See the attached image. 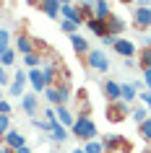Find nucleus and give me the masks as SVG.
<instances>
[{
	"label": "nucleus",
	"mask_w": 151,
	"mask_h": 153,
	"mask_svg": "<svg viewBox=\"0 0 151 153\" xmlns=\"http://www.w3.org/2000/svg\"><path fill=\"white\" fill-rule=\"evenodd\" d=\"M71 135L78 137L81 143L99 137V130H96V122L91 120V114H76V122H73V127H71Z\"/></svg>",
	"instance_id": "nucleus-1"
},
{
	"label": "nucleus",
	"mask_w": 151,
	"mask_h": 153,
	"mask_svg": "<svg viewBox=\"0 0 151 153\" xmlns=\"http://www.w3.org/2000/svg\"><path fill=\"white\" fill-rule=\"evenodd\" d=\"M18 52V55H32V52H39V49H44V42L37 39V36H32V34L26 31H18L16 36V47H13Z\"/></svg>",
	"instance_id": "nucleus-2"
},
{
	"label": "nucleus",
	"mask_w": 151,
	"mask_h": 153,
	"mask_svg": "<svg viewBox=\"0 0 151 153\" xmlns=\"http://www.w3.org/2000/svg\"><path fill=\"white\" fill-rule=\"evenodd\" d=\"M104 117H107L112 125H120V122H125V117H130V104H125V101L107 104V109H104Z\"/></svg>",
	"instance_id": "nucleus-3"
},
{
	"label": "nucleus",
	"mask_w": 151,
	"mask_h": 153,
	"mask_svg": "<svg viewBox=\"0 0 151 153\" xmlns=\"http://www.w3.org/2000/svg\"><path fill=\"white\" fill-rule=\"evenodd\" d=\"M83 62H86L91 70H96V73H107L110 70V60L104 55V49H89V55L83 57Z\"/></svg>",
	"instance_id": "nucleus-4"
},
{
	"label": "nucleus",
	"mask_w": 151,
	"mask_h": 153,
	"mask_svg": "<svg viewBox=\"0 0 151 153\" xmlns=\"http://www.w3.org/2000/svg\"><path fill=\"white\" fill-rule=\"evenodd\" d=\"M60 13H63V21H71V24H76V26H83L86 24V18H89V13H83V10L78 8V5H60Z\"/></svg>",
	"instance_id": "nucleus-5"
},
{
	"label": "nucleus",
	"mask_w": 151,
	"mask_h": 153,
	"mask_svg": "<svg viewBox=\"0 0 151 153\" xmlns=\"http://www.w3.org/2000/svg\"><path fill=\"white\" fill-rule=\"evenodd\" d=\"M99 140H102L104 151H110V153H117V151L128 153L130 151V143H128L122 135H104V137H99Z\"/></svg>",
	"instance_id": "nucleus-6"
},
{
	"label": "nucleus",
	"mask_w": 151,
	"mask_h": 153,
	"mask_svg": "<svg viewBox=\"0 0 151 153\" xmlns=\"http://www.w3.org/2000/svg\"><path fill=\"white\" fill-rule=\"evenodd\" d=\"M112 49H115L122 60H135V55H138V47H135L130 39H125V36H120V39L112 44Z\"/></svg>",
	"instance_id": "nucleus-7"
},
{
	"label": "nucleus",
	"mask_w": 151,
	"mask_h": 153,
	"mask_svg": "<svg viewBox=\"0 0 151 153\" xmlns=\"http://www.w3.org/2000/svg\"><path fill=\"white\" fill-rule=\"evenodd\" d=\"M133 29H138V31H149L151 29V5L133 10Z\"/></svg>",
	"instance_id": "nucleus-8"
},
{
	"label": "nucleus",
	"mask_w": 151,
	"mask_h": 153,
	"mask_svg": "<svg viewBox=\"0 0 151 153\" xmlns=\"http://www.w3.org/2000/svg\"><path fill=\"white\" fill-rule=\"evenodd\" d=\"M3 145L11 148V151H16V148H24V145H29V143H26V137H24L21 130H13V127H11L8 132L3 135Z\"/></svg>",
	"instance_id": "nucleus-9"
},
{
	"label": "nucleus",
	"mask_w": 151,
	"mask_h": 153,
	"mask_svg": "<svg viewBox=\"0 0 151 153\" xmlns=\"http://www.w3.org/2000/svg\"><path fill=\"white\" fill-rule=\"evenodd\" d=\"M29 75V83H32V91L39 96V94H44V88H47V81H44V73H42V68H34V70L26 73Z\"/></svg>",
	"instance_id": "nucleus-10"
},
{
	"label": "nucleus",
	"mask_w": 151,
	"mask_h": 153,
	"mask_svg": "<svg viewBox=\"0 0 151 153\" xmlns=\"http://www.w3.org/2000/svg\"><path fill=\"white\" fill-rule=\"evenodd\" d=\"M102 94H104V99H107V104H115V101H120V83H117V81H112V78L102 81Z\"/></svg>",
	"instance_id": "nucleus-11"
},
{
	"label": "nucleus",
	"mask_w": 151,
	"mask_h": 153,
	"mask_svg": "<svg viewBox=\"0 0 151 153\" xmlns=\"http://www.w3.org/2000/svg\"><path fill=\"white\" fill-rule=\"evenodd\" d=\"M18 101H21V109H24L29 117H37V112H39V96H37L34 91L32 94H24Z\"/></svg>",
	"instance_id": "nucleus-12"
},
{
	"label": "nucleus",
	"mask_w": 151,
	"mask_h": 153,
	"mask_svg": "<svg viewBox=\"0 0 151 153\" xmlns=\"http://www.w3.org/2000/svg\"><path fill=\"white\" fill-rule=\"evenodd\" d=\"M104 26H107V34H110V36H117L120 39V34H125V18H120L117 13H112V16L104 21Z\"/></svg>",
	"instance_id": "nucleus-13"
},
{
	"label": "nucleus",
	"mask_w": 151,
	"mask_h": 153,
	"mask_svg": "<svg viewBox=\"0 0 151 153\" xmlns=\"http://www.w3.org/2000/svg\"><path fill=\"white\" fill-rule=\"evenodd\" d=\"M37 10H42L47 18H60V3L57 0H39Z\"/></svg>",
	"instance_id": "nucleus-14"
},
{
	"label": "nucleus",
	"mask_w": 151,
	"mask_h": 153,
	"mask_svg": "<svg viewBox=\"0 0 151 153\" xmlns=\"http://www.w3.org/2000/svg\"><path fill=\"white\" fill-rule=\"evenodd\" d=\"M52 109H55V120L60 122L63 127L71 130V127H73V122H76V114H73L68 106H52Z\"/></svg>",
	"instance_id": "nucleus-15"
},
{
	"label": "nucleus",
	"mask_w": 151,
	"mask_h": 153,
	"mask_svg": "<svg viewBox=\"0 0 151 153\" xmlns=\"http://www.w3.org/2000/svg\"><path fill=\"white\" fill-rule=\"evenodd\" d=\"M71 47H73V52L78 55L81 62H83V57H86V55H89V49H91V47H89V42L83 39L81 34H73V36H71Z\"/></svg>",
	"instance_id": "nucleus-16"
},
{
	"label": "nucleus",
	"mask_w": 151,
	"mask_h": 153,
	"mask_svg": "<svg viewBox=\"0 0 151 153\" xmlns=\"http://www.w3.org/2000/svg\"><path fill=\"white\" fill-rule=\"evenodd\" d=\"M50 140H52V143H65V140H71V130L63 127L60 122H52V130H50Z\"/></svg>",
	"instance_id": "nucleus-17"
},
{
	"label": "nucleus",
	"mask_w": 151,
	"mask_h": 153,
	"mask_svg": "<svg viewBox=\"0 0 151 153\" xmlns=\"http://www.w3.org/2000/svg\"><path fill=\"white\" fill-rule=\"evenodd\" d=\"M112 16V8L107 0H94V10H91V18H99V21H107Z\"/></svg>",
	"instance_id": "nucleus-18"
},
{
	"label": "nucleus",
	"mask_w": 151,
	"mask_h": 153,
	"mask_svg": "<svg viewBox=\"0 0 151 153\" xmlns=\"http://www.w3.org/2000/svg\"><path fill=\"white\" fill-rule=\"evenodd\" d=\"M86 29L94 34V36H99V39L107 36V26H104V21H99V18H86Z\"/></svg>",
	"instance_id": "nucleus-19"
},
{
	"label": "nucleus",
	"mask_w": 151,
	"mask_h": 153,
	"mask_svg": "<svg viewBox=\"0 0 151 153\" xmlns=\"http://www.w3.org/2000/svg\"><path fill=\"white\" fill-rule=\"evenodd\" d=\"M135 62H138V68H141V73L149 70V68H151V47H141V49H138Z\"/></svg>",
	"instance_id": "nucleus-20"
},
{
	"label": "nucleus",
	"mask_w": 151,
	"mask_h": 153,
	"mask_svg": "<svg viewBox=\"0 0 151 153\" xmlns=\"http://www.w3.org/2000/svg\"><path fill=\"white\" fill-rule=\"evenodd\" d=\"M133 99H138V91H135L133 83H120V101L130 104Z\"/></svg>",
	"instance_id": "nucleus-21"
},
{
	"label": "nucleus",
	"mask_w": 151,
	"mask_h": 153,
	"mask_svg": "<svg viewBox=\"0 0 151 153\" xmlns=\"http://www.w3.org/2000/svg\"><path fill=\"white\" fill-rule=\"evenodd\" d=\"M16 57H18V52H16L13 47L3 49V52H0V65H3V68H11V65L16 62Z\"/></svg>",
	"instance_id": "nucleus-22"
},
{
	"label": "nucleus",
	"mask_w": 151,
	"mask_h": 153,
	"mask_svg": "<svg viewBox=\"0 0 151 153\" xmlns=\"http://www.w3.org/2000/svg\"><path fill=\"white\" fill-rule=\"evenodd\" d=\"M42 62H44V60H42V55H39V52L24 55V65L29 68V70H34V68H42Z\"/></svg>",
	"instance_id": "nucleus-23"
},
{
	"label": "nucleus",
	"mask_w": 151,
	"mask_h": 153,
	"mask_svg": "<svg viewBox=\"0 0 151 153\" xmlns=\"http://www.w3.org/2000/svg\"><path fill=\"white\" fill-rule=\"evenodd\" d=\"M81 148H83V153H104V145H102L99 137H96V140H86Z\"/></svg>",
	"instance_id": "nucleus-24"
},
{
	"label": "nucleus",
	"mask_w": 151,
	"mask_h": 153,
	"mask_svg": "<svg viewBox=\"0 0 151 153\" xmlns=\"http://www.w3.org/2000/svg\"><path fill=\"white\" fill-rule=\"evenodd\" d=\"M130 117H133V122H138V125H141V122L149 120L151 114H149V109H146V106H138V109H130Z\"/></svg>",
	"instance_id": "nucleus-25"
},
{
	"label": "nucleus",
	"mask_w": 151,
	"mask_h": 153,
	"mask_svg": "<svg viewBox=\"0 0 151 153\" xmlns=\"http://www.w3.org/2000/svg\"><path fill=\"white\" fill-rule=\"evenodd\" d=\"M138 135L143 137V143H151V117H149L146 122L138 125Z\"/></svg>",
	"instance_id": "nucleus-26"
},
{
	"label": "nucleus",
	"mask_w": 151,
	"mask_h": 153,
	"mask_svg": "<svg viewBox=\"0 0 151 153\" xmlns=\"http://www.w3.org/2000/svg\"><path fill=\"white\" fill-rule=\"evenodd\" d=\"M26 83H11V86H8V96H16V99H21V96H24V94H26Z\"/></svg>",
	"instance_id": "nucleus-27"
},
{
	"label": "nucleus",
	"mask_w": 151,
	"mask_h": 153,
	"mask_svg": "<svg viewBox=\"0 0 151 153\" xmlns=\"http://www.w3.org/2000/svg\"><path fill=\"white\" fill-rule=\"evenodd\" d=\"M11 130V114H0V143H3V135Z\"/></svg>",
	"instance_id": "nucleus-28"
},
{
	"label": "nucleus",
	"mask_w": 151,
	"mask_h": 153,
	"mask_svg": "<svg viewBox=\"0 0 151 153\" xmlns=\"http://www.w3.org/2000/svg\"><path fill=\"white\" fill-rule=\"evenodd\" d=\"M11 47V31L8 29H0V52Z\"/></svg>",
	"instance_id": "nucleus-29"
},
{
	"label": "nucleus",
	"mask_w": 151,
	"mask_h": 153,
	"mask_svg": "<svg viewBox=\"0 0 151 153\" xmlns=\"http://www.w3.org/2000/svg\"><path fill=\"white\" fill-rule=\"evenodd\" d=\"M60 31H65L68 36H73V34L78 31V26H76V24H71V21H63V18H60Z\"/></svg>",
	"instance_id": "nucleus-30"
},
{
	"label": "nucleus",
	"mask_w": 151,
	"mask_h": 153,
	"mask_svg": "<svg viewBox=\"0 0 151 153\" xmlns=\"http://www.w3.org/2000/svg\"><path fill=\"white\" fill-rule=\"evenodd\" d=\"M13 112V106H11L8 99H0V114H11Z\"/></svg>",
	"instance_id": "nucleus-31"
},
{
	"label": "nucleus",
	"mask_w": 151,
	"mask_h": 153,
	"mask_svg": "<svg viewBox=\"0 0 151 153\" xmlns=\"http://www.w3.org/2000/svg\"><path fill=\"white\" fill-rule=\"evenodd\" d=\"M138 99L143 101V106H151V91H138Z\"/></svg>",
	"instance_id": "nucleus-32"
},
{
	"label": "nucleus",
	"mask_w": 151,
	"mask_h": 153,
	"mask_svg": "<svg viewBox=\"0 0 151 153\" xmlns=\"http://www.w3.org/2000/svg\"><path fill=\"white\" fill-rule=\"evenodd\" d=\"M143 91H151V68L143 70Z\"/></svg>",
	"instance_id": "nucleus-33"
},
{
	"label": "nucleus",
	"mask_w": 151,
	"mask_h": 153,
	"mask_svg": "<svg viewBox=\"0 0 151 153\" xmlns=\"http://www.w3.org/2000/svg\"><path fill=\"white\" fill-rule=\"evenodd\" d=\"M8 83H11V75L5 73V68L0 65V88H3V86H8Z\"/></svg>",
	"instance_id": "nucleus-34"
},
{
	"label": "nucleus",
	"mask_w": 151,
	"mask_h": 153,
	"mask_svg": "<svg viewBox=\"0 0 151 153\" xmlns=\"http://www.w3.org/2000/svg\"><path fill=\"white\" fill-rule=\"evenodd\" d=\"M13 153H32V148H29V145H24V148H16Z\"/></svg>",
	"instance_id": "nucleus-35"
},
{
	"label": "nucleus",
	"mask_w": 151,
	"mask_h": 153,
	"mask_svg": "<svg viewBox=\"0 0 151 153\" xmlns=\"http://www.w3.org/2000/svg\"><path fill=\"white\" fill-rule=\"evenodd\" d=\"M57 3H60V5H71V0H57Z\"/></svg>",
	"instance_id": "nucleus-36"
},
{
	"label": "nucleus",
	"mask_w": 151,
	"mask_h": 153,
	"mask_svg": "<svg viewBox=\"0 0 151 153\" xmlns=\"http://www.w3.org/2000/svg\"><path fill=\"white\" fill-rule=\"evenodd\" d=\"M120 3H122V5H130V3H135V0H120Z\"/></svg>",
	"instance_id": "nucleus-37"
},
{
	"label": "nucleus",
	"mask_w": 151,
	"mask_h": 153,
	"mask_svg": "<svg viewBox=\"0 0 151 153\" xmlns=\"http://www.w3.org/2000/svg\"><path fill=\"white\" fill-rule=\"evenodd\" d=\"M3 153H13V151H11V148H5V145H3Z\"/></svg>",
	"instance_id": "nucleus-38"
},
{
	"label": "nucleus",
	"mask_w": 151,
	"mask_h": 153,
	"mask_svg": "<svg viewBox=\"0 0 151 153\" xmlns=\"http://www.w3.org/2000/svg\"><path fill=\"white\" fill-rule=\"evenodd\" d=\"M0 153H3V143H0Z\"/></svg>",
	"instance_id": "nucleus-39"
},
{
	"label": "nucleus",
	"mask_w": 151,
	"mask_h": 153,
	"mask_svg": "<svg viewBox=\"0 0 151 153\" xmlns=\"http://www.w3.org/2000/svg\"><path fill=\"white\" fill-rule=\"evenodd\" d=\"M146 109H149V114H151V106H146Z\"/></svg>",
	"instance_id": "nucleus-40"
},
{
	"label": "nucleus",
	"mask_w": 151,
	"mask_h": 153,
	"mask_svg": "<svg viewBox=\"0 0 151 153\" xmlns=\"http://www.w3.org/2000/svg\"><path fill=\"white\" fill-rule=\"evenodd\" d=\"M0 99H3V94H0Z\"/></svg>",
	"instance_id": "nucleus-41"
},
{
	"label": "nucleus",
	"mask_w": 151,
	"mask_h": 153,
	"mask_svg": "<svg viewBox=\"0 0 151 153\" xmlns=\"http://www.w3.org/2000/svg\"><path fill=\"white\" fill-rule=\"evenodd\" d=\"M104 153H110V151H104Z\"/></svg>",
	"instance_id": "nucleus-42"
}]
</instances>
